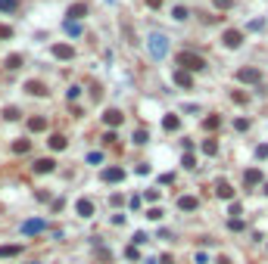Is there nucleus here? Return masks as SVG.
Listing matches in <instances>:
<instances>
[{"label":"nucleus","instance_id":"obj_16","mask_svg":"<svg viewBox=\"0 0 268 264\" xmlns=\"http://www.w3.org/2000/svg\"><path fill=\"white\" fill-rule=\"evenodd\" d=\"M75 208H78L81 218H90V215H94V202H90V199H78V205H75Z\"/></svg>","mask_w":268,"mask_h":264},{"label":"nucleus","instance_id":"obj_37","mask_svg":"<svg viewBox=\"0 0 268 264\" xmlns=\"http://www.w3.org/2000/svg\"><path fill=\"white\" fill-rule=\"evenodd\" d=\"M256 156H259V159H268V146H265V143H262V146L256 149Z\"/></svg>","mask_w":268,"mask_h":264},{"label":"nucleus","instance_id":"obj_27","mask_svg":"<svg viewBox=\"0 0 268 264\" xmlns=\"http://www.w3.org/2000/svg\"><path fill=\"white\" fill-rule=\"evenodd\" d=\"M212 3H215V10H231L234 0H212Z\"/></svg>","mask_w":268,"mask_h":264},{"label":"nucleus","instance_id":"obj_15","mask_svg":"<svg viewBox=\"0 0 268 264\" xmlns=\"http://www.w3.org/2000/svg\"><path fill=\"white\" fill-rule=\"evenodd\" d=\"M31 168H35L38 174H50V171H53V159H38Z\"/></svg>","mask_w":268,"mask_h":264},{"label":"nucleus","instance_id":"obj_36","mask_svg":"<svg viewBox=\"0 0 268 264\" xmlns=\"http://www.w3.org/2000/svg\"><path fill=\"white\" fill-rule=\"evenodd\" d=\"M128 205H131V211H137V208H140V199H137V196H131V199H128Z\"/></svg>","mask_w":268,"mask_h":264},{"label":"nucleus","instance_id":"obj_35","mask_svg":"<svg viewBox=\"0 0 268 264\" xmlns=\"http://www.w3.org/2000/svg\"><path fill=\"white\" fill-rule=\"evenodd\" d=\"M184 168H197V159L194 156H184Z\"/></svg>","mask_w":268,"mask_h":264},{"label":"nucleus","instance_id":"obj_19","mask_svg":"<svg viewBox=\"0 0 268 264\" xmlns=\"http://www.w3.org/2000/svg\"><path fill=\"white\" fill-rule=\"evenodd\" d=\"M28 131H47V118H28Z\"/></svg>","mask_w":268,"mask_h":264},{"label":"nucleus","instance_id":"obj_7","mask_svg":"<svg viewBox=\"0 0 268 264\" xmlns=\"http://www.w3.org/2000/svg\"><path fill=\"white\" fill-rule=\"evenodd\" d=\"M100 177H103L106 183H119V181H125V171H122V168H103Z\"/></svg>","mask_w":268,"mask_h":264},{"label":"nucleus","instance_id":"obj_38","mask_svg":"<svg viewBox=\"0 0 268 264\" xmlns=\"http://www.w3.org/2000/svg\"><path fill=\"white\" fill-rule=\"evenodd\" d=\"M147 6H150V10H159V6H162V0H147Z\"/></svg>","mask_w":268,"mask_h":264},{"label":"nucleus","instance_id":"obj_5","mask_svg":"<svg viewBox=\"0 0 268 264\" xmlns=\"http://www.w3.org/2000/svg\"><path fill=\"white\" fill-rule=\"evenodd\" d=\"M259 183H262V171H259V168H246L244 186H246V190H253V186H259Z\"/></svg>","mask_w":268,"mask_h":264},{"label":"nucleus","instance_id":"obj_11","mask_svg":"<svg viewBox=\"0 0 268 264\" xmlns=\"http://www.w3.org/2000/svg\"><path fill=\"white\" fill-rule=\"evenodd\" d=\"M103 122L110 124V127H119V124H122V112H119V109H106V112H103Z\"/></svg>","mask_w":268,"mask_h":264},{"label":"nucleus","instance_id":"obj_14","mask_svg":"<svg viewBox=\"0 0 268 264\" xmlns=\"http://www.w3.org/2000/svg\"><path fill=\"white\" fill-rule=\"evenodd\" d=\"M197 205H200L197 196H181V199H178V208H181V211H194Z\"/></svg>","mask_w":268,"mask_h":264},{"label":"nucleus","instance_id":"obj_25","mask_svg":"<svg viewBox=\"0 0 268 264\" xmlns=\"http://www.w3.org/2000/svg\"><path fill=\"white\" fill-rule=\"evenodd\" d=\"M203 124H206V131H215V127H219V115H209Z\"/></svg>","mask_w":268,"mask_h":264},{"label":"nucleus","instance_id":"obj_22","mask_svg":"<svg viewBox=\"0 0 268 264\" xmlns=\"http://www.w3.org/2000/svg\"><path fill=\"white\" fill-rule=\"evenodd\" d=\"M203 152H206V156H215V152H219V143H215V140H203Z\"/></svg>","mask_w":268,"mask_h":264},{"label":"nucleus","instance_id":"obj_18","mask_svg":"<svg viewBox=\"0 0 268 264\" xmlns=\"http://www.w3.org/2000/svg\"><path fill=\"white\" fill-rule=\"evenodd\" d=\"M162 127H165V131H178V127H181V118H178V115H165V118H162Z\"/></svg>","mask_w":268,"mask_h":264},{"label":"nucleus","instance_id":"obj_33","mask_svg":"<svg viewBox=\"0 0 268 264\" xmlns=\"http://www.w3.org/2000/svg\"><path fill=\"white\" fill-rule=\"evenodd\" d=\"M234 127H237V131H246L249 122H246V118H237V122H234Z\"/></svg>","mask_w":268,"mask_h":264},{"label":"nucleus","instance_id":"obj_21","mask_svg":"<svg viewBox=\"0 0 268 264\" xmlns=\"http://www.w3.org/2000/svg\"><path fill=\"white\" fill-rule=\"evenodd\" d=\"M22 245H0V258H10V255H19Z\"/></svg>","mask_w":268,"mask_h":264},{"label":"nucleus","instance_id":"obj_29","mask_svg":"<svg viewBox=\"0 0 268 264\" xmlns=\"http://www.w3.org/2000/svg\"><path fill=\"white\" fill-rule=\"evenodd\" d=\"M3 115H6V122H16V118H19V109H13V106H10Z\"/></svg>","mask_w":268,"mask_h":264},{"label":"nucleus","instance_id":"obj_32","mask_svg":"<svg viewBox=\"0 0 268 264\" xmlns=\"http://www.w3.org/2000/svg\"><path fill=\"white\" fill-rule=\"evenodd\" d=\"M0 38H3V41L13 38V28H10V25H0Z\"/></svg>","mask_w":268,"mask_h":264},{"label":"nucleus","instance_id":"obj_3","mask_svg":"<svg viewBox=\"0 0 268 264\" xmlns=\"http://www.w3.org/2000/svg\"><path fill=\"white\" fill-rule=\"evenodd\" d=\"M224 47H231V50H237L240 44H244V31H237V28H228V31H224Z\"/></svg>","mask_w":268,"mask_h":264},{"label":"nucleus","instance_id":"obj_39","mask_svg":"<svg viewBox=\"0 0 268 264\" xmlns=\"http://www.w3.org/2000/svg\"><path fill=\"white\" fill-rule=\"evenodd\" d=\"M162 264H175V261H172V255H162Z\"/></svg>","mask_w":268,"mask_h":264},{"label":"nucleus","instance_id":"obj_17","mask_svg":"<svg viewBox=\"0 0 268 264\" xmlns=\"http://www.w3.org/2000/svg\"><path fill=\"white\" fill-rule=\"evenodd\" d=\"M66 143H69V140H66L63 134H53V137H50V149H53V152H63Z\"/></svg>","mask_w":268,"mask_h":264},{"label":"nucleus","instance_id":"obj_31","mask_svg":"<svg viewBox=\"0 0 268 264\" xmlns=\"http://www.w3.org/2000/svg\"><path fill=\"white\" fill-rule=\"evenodd\" d=\"M228 227H231V230H244V221H240V218H231Z\"/></svg>","mask_w":268,"mask_h":264},{"label":"nucleus","instance_id":"obj_4","mask_svg":"<svg viewBox=\"0 0 268 264\" xmlns=\"http://www.w3.org/2000/svg\"><path fill=\"white\" fill-rule=\"evenodd\" d=\"M259 78H262V72L253 69V65H246V69H240V72H237V81H244V84H256Z\"/></svg>","mask_w":268,"mask_h":264},{"label":"nucleus","instance_id":"obj_24","mask_svg":"<svg viewBox=\"0 0 268 264\" xmlns=\"http://www.w3.org/2000/svg\"><path fill=\"white\" fill-rule=\"evenodd\" d=\"M19 65H22V56H19V53L6 56V69H19Z\"/></svg>","mask_w":268,"mask_h":264},{"label":"nucleus","instance_id":"obj_28","mask_svg":"<svg viewBox=\"0 0 268 264\" xmlns=\"http://www.w3.org/2000/svg\"><path fill=\"white\" fill-rule=\"evenodd\" d=\"M187 16H190V13L184 10V6H175V19H181V22H184V19H187Z\"/></svg>","mask_w":268,"mask_h":264},{"label":"nucleus","instance_id":"obj_9","mask_svg":"<svg viewBox=\"0 0 268 264\" xmlns=\"http://www.w3.org/2000/svg\"><path fill=\"white\" fill-rule=\"evenodd\" d=\"M66 16H69V22H75V19H85V16H88V3H72Z\"/></svg>","mask_w":268,"mask_h":264},{"label":"nucleus","instance_id":"obj_10","mask_svg":"<svg viewBox=\"0 0 268 264\" xmlns=\"http://www.w3.org/2000/svg\"><path fill=\"white\" fill-rule=\"evenodd\" d=\"M175 84H178V87H184V90H190L194 87V78H190V72H175Z\"/></svg>","mask_w":268,"mask_h":264},{"label":"nucleus","instance_id":"obj_20","mask_svg":"<svg viewBox=\"0 0 268 264\" xmlns=\"http://www.w3.org/2000/svg\"><path fill=\"white\" fill-rule=\"evenodd\" d=\"M28 149H31V140H16V143H13V152H16V156H25Z\"/></svg>","mask_w":268,"mask_h":264},{"label":"nucleus","instance_id":"obj_40","mask_svg":"<svg viewBox=\"0 0 268 264\" xmlns=\"http://www.w3.org/2000/svg\"><path fill=\"white\" fill-rule=\"evenodd\" d=\"M219 264H231V258H224V255H222V258H219Z\"/></svg>","mask_w":268,"mask_h":264},{"label":"nucleus","instance_id":"obj_41","mask_svg":"<svg viewBox=\"0 0 268 264\" xmlns=\"http://www.w3.org/2000/svg\"><path fill=\"white\" fill-rule=\"evenodd\" d=\"M265 196H268V183H265Z\"/></svg>","mask_w":268,"mask_h":264},{"label":"nucleus","instance_id":"obj_2","mask_svg":"<svg viewBox=\"0 0 268 264\" xmlns=\"http://www.w3.org/2000/svg\"><path fill=\"white\" fill-rule=\"evenodd\" d=\"M165 53H169V41H165L162 35H150V56L162 59Z\"/></svg>","mask_w":268,"mask_h":264},{"label":"nucleus","instance_id":"obj_6","mask_svg":"<svg viewBox=\"0 0 268 264\" xmlns=\"http://www.w3.org/2000/svg\"><path fill=\"white\" fill-rule=\"evenodd\" d=\"M25 90H28L31 93V97H47V84L44 81H35V78H31V81H25Z\"/></svg>","mask_w":268,"mask_h":264},{"label":"nucleus","instance_id":"obj_26","mask_svg":"<svg viewBox=\"0 0 268 264\" xmlns=\"http://www.w3.org/2000/svg\"><path fill=\"white\" fill-rule=\"evenodd\" d=\"M134 143H137V146H144V143H147V131H137V134H134V137H131Z\"/></svg>","mask_w":268,"mask_h":264},{"label":"nucleus","instance_id":"obj_13","mask_svg":"<svg viewBox=\"0 0 268 264\" xmlns=\"http://www.w3.org/2000/svg\"><path fill=\"white\" fill-rule=\"evenodd\" d=\"M53 56H56V59H72L75 50H72L69 44H53Z\"/></svg>","mask_w":268,"mask_h":264},{"label":"nucleus","instance_id":"obj_30","mask_svg":"<svg viewBox=\"0 0 268 264\" xmlns=\"http://www.w3.org/2000/svg\"><path fill=\"white\" fill-rule=\"evenodd\" d=\"M147 218H150V221H159V218H162V208H150Z\"/></svg>","mask_w":268,"mask_h":264},{"label":"nucleus","instance_id":"obj_8","mask_svg":"<svg viewBox=\"0 0 268 264\" xmlns=\"http://www.w3.org/2000/svg\"><path fill=\"white\" fill-rule=\"evenodd\" d=\"M41 230H47V221H41V218L25 221V224H22V233H41Z\"/></svg>","mask_w":268,"mask_h":264},{"label":"nucleus","instance_id":"obj_23","mask_svg":"<svg viewBox=\"0 0 268 264\" xmlns=\"http://www.w3.org/2000/svg\"><path fill=\"white\" fill-rule=\"evenodd\" d=\"M19 6V0H0V13H13Z\"/></svg>","mask_w":268,"mask_h":264},{"label":"nucleus","instance_id":"obj_12","mask_svg":"<svg viewBox=\"0 0 268 264\" xmlns=\"http://www.w3.org/2000/svg\"><path fill=\"white\" fill-rule=\"evenodd\" d=\"M215 193H219V199H234V186L228 181H219L215 183Z\"/></svg>","mask_w":268,"mask_h":264},{"label":"nucleus","instance_id":"obj_34","mask_svg":"<svg viewBox=\"0 0 268 264\" xmlns=\"http://www.w3.org/2000/svg\"><path fill=\"white\" fill-rule=\"evenodd\" d=\"M66 31H69V35H78L81 28H78V25H75V22H66Z\"/></svg>","mask_w":268,"mask_h":264},{"label":"nucleus","instance_id":"obj_1","mask_svg":"<svg viewBox=\"0 0 268 264\" xmlns=\"http://www.w3.org/2000/svg\"><path fill=\"white\" fill-rule=\"evenodd\" d=\"M178 65H181V72H203L206 69V59L200 56V53H190V50H181L178 53Z\"/></svg>","mask_w":268,"mask_h":264}]
</instances>
